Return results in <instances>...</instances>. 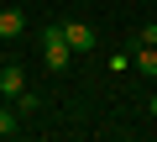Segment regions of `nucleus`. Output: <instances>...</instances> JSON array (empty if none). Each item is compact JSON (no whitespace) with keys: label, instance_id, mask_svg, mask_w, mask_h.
<instances>
[{"label":"nucleus","instance_id":"nucleus-1","mask_svg":"<svg viewBox=\"0 0 157 142\" xmlns=\"http://www.w3.org/2000/svg\"><path fill=\"white\" fill-rule=\"evenodd\" d=\"M42 63L52 68V74H63V68L73 63V42L63 37V26H47L42 32Z\"/></svg>","mask_w":157,"mask_h":142},{"label":"nucleus","instance_id":"nucleus-2","mask_svg":"<svg viewBox=\"0 0 157 142\" xmlns=\"http://www.w3.org/2000/svg\"><path fill=\"white\" fill-rule=\"evenodd\" d=\"M26 95V74H21V63H6V68H0V100H21Z\"/></svg>","mask_w":157,"mask_h":142},{"label":"nucleus","instance_id":"nucleus-3","mask_svg":"<svg viewBox=\"0 0 157 142\" xmlns=\"http://www.w3.org/2000/svg\"><path fill=\"white\" fill-rule=\"evenodd\" d=\"M63 37L73 42V53H89V47H94V26H89V21H68Z\"/></svg>","mask_w":157,"mask_h":142},{"label":"nucleus","instance_id":"nucleus-4","mask_svg":"<svg viewBox=\"0 0 157 142\" xmlns=\"http://www.w3.org/2000/svg\"><path fill=\"white\" fill-rule=\"evenodd\" d=\"M21 32H26V16L6 6V11H0V37H21Z\"/></svg>","mask_w":157,"mask_h":142},{"label":"nucleus","instance_id":"nucleus-5","mask_svg":"<svg viewBox=\"0 0 157 142\" xmlns=\"http://www.w3.org/2000/svg\"><path fill=\"white\" fill-rule=\"evenodd\" d=\"M136 68H141L147 79H157V47H147V42H141V47H136Z\"/></svg>","mask_w":157,"mask_h":142},{"label":"nucleus","instance_id":"nucleus-6","mask_svg":"<svg viewBox=\"0 0 157 142\" xmlns=\"http://www.w3.org/2000/svg\"><path fill=\"white\" fill-rule=\"evenodd\" d=\"M16 126H21V121H16V111H11V100H6V105H0V137H11Z\"/></svg>","mask_w":157,"mask_h":142},{"label":"nucleus","instance_id":"nucleus-7","mask_svg":"<svg viewBox=\"0 0 157 142\" xmlns=\"http://www.w3.org/2000/svg\"><path fill=\"white\" fill-rule=\"evenodd\" d=\"M136 42H147V47H157V21H147V26L136 32Z\"/></svg>","mask_w":157,"mask_h":142},{"label":"nucleus","instance_id":"nucleus-8","mask_svg":"<svg viewBox=\"0 0 157 142\" xmlns=\"http://www.w3.org/2000/svg\"><path fill=\"white\" fill-rule=\"evenodd\" d=\"M147 111H152V116H157V95H152V100H147Z\"/></svg>","mask_w":157,"mask_h":142}]
</instances>
